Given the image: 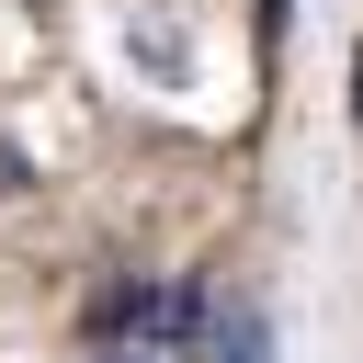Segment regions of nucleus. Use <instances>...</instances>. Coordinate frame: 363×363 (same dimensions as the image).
<instances>
[{"label":"nucleus","mask_w":363,"mask_h":363,"mask_svg":"<svg viewBox=\"0 0 363 363\" xmlns=\"http://www.w3.org/2000/svg\"><path fill=\"white\" fill-rule=\"evenodd\" d=\"M204 363H261V306H250V295H227V306L204 318Z\"/></svg>","instance_id":"f257e3e1"},{"label":"nucleus","mask_w":363,"mask_h":363,"mask_svg":"<svg viewBox=\"0 0 363 363\" xmlns=\"http://www.w3.org/2000/svg\"><path fill=\"white\" fill-rule=\"evenodd\" d=\"M113 363H147V352H113Z\"/></svg>","instance_id":"f03ea898"}]
</instances>
